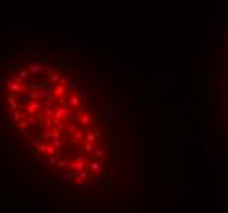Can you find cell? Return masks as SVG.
Wrapping results in <instances>:
<instances>
[{
    "instance_id": "obj_1",
    "label": "cell",
    "mask_w": 228,
    "mask_h": 213,
    "mask_svg": "<svg viewBox=\"0 0 228 213\" xmlns=\"http://www.w3.org/2000/svg\"><path fill=\"white\" fill-rule=\"evenodd\" d=\"M0 128L17 159L71 200H110L128 179L130 144L110 89L54 48L3 54Z\"/></svg>"
},
{
    "instance_id": "obj_2",
    "label": "cell",
    "mask_w": 228,
    "mask_h": 213,
    "mask_svg": "<svg viewBox=\"0 0 228 213\" xmlns=\"http://www.w3.org/2000/svg\"><path fill=\"white\" fill-rule=\"evenodd\" d=\"M222 74H223V82H222V87H223V102H225V108L228 110V48H226V53H225Z\"/></svg>"
}]
</instances>
